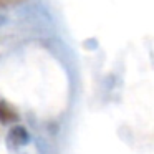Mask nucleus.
I'll return each mask as SVG.
<instances>
[{
  "instance_id": "obj_3",
  "label": "nucleus",
  "mask_w": 154,
  "mask_h": 154,
  "mask_svg": "<svg viewBox=\"0 0 154 154\" xmlns=\"http://www.w3.org/2000/svg\"><path fill=\"white\" fill-rule=\"evenodd\" d=\"M20 2H23V0H0V7H8V5H15Z\"/></svg>"
},
{
  "instance_id": "obj_1",
  "label": "nucleus",
  "mask_w": 154,
  "mask_h": 154,
  "mask_svg": "<svg viewBox=\"0 0 154 154\" xmlns=\"http://www.w3.org/2000/svg\"><path fill=\"white\" fill-rule=\"evenodd\" d=\"M30 141V134L23 126H14L8 133V143H12V146H25Z\"/></svg>"
},
{
  "instance_id": "obj_2",
  "label": "nucleus",
  "mask_w": 154,
  "mask_h": 154,
  "mask_svg": "<svg viewBox=\"0 0 154 154\" xmlns=\"http://www.w3.org/2000/svg\"><path fill=\"white\" fill-rule=\"evenodd\" d=\"M18 121V113L12 104L7 101H0V123L8 124V123H17Z\"/></svg>"
}]
</instances>
